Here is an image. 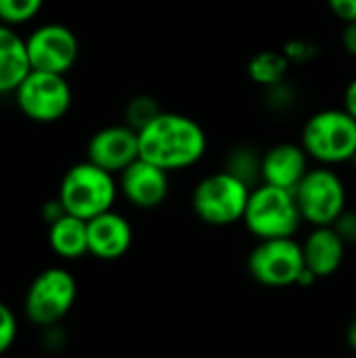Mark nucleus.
Returning <instances> with one entry per match:
<instances>
[{"instance_id": "1", "label": "nucleus", "mask_w": 356, "mask_h": 358, "mask_svg": "<svg viewBox=\"0 0 356 358\" xmlns=\"http://www.w3.org/2000/svg\"><path fill=\"white\" fill-rule=\"evenodd\" d=\"M208 149L204 126L183 113L162 111L151 124L138 130V155L166 172L195 166Z\"/></svg>"}, {"instance_id": "2", "label": "nucleus", "mask_w": 356, "mask_h": 358, "mask_svg": "<svg viewBox=\"0 0 356 358\" xmlns=\"http://www.w3.org/2000/svg\"><path fill=\"white\" fill-rule=\"evenodd\" d=\"M118 187L120 185L115 182L111 172L86 159L65 172L59 187V201L65 214L78 216L88 222L113 208Z\"/></svg>"}, {"instance_id": "3", "label": "nucleus", "mask_w": 356, "mask_h": 358, "mask_svg": "<svg viewBox=\"0 0 356 358\" xmlns=\"http://www.w3.org/2000/svg\"><path fill=\"white\" fill-rule=\"evenodd\" d=\"M300 145L311 159L321 166L353 162L356 155V120L346 109H323L313 113L304 128Z\"/></svg>"}, {"instance_id": "4", "label": "nucleus", "mask_w": 356, "mask_h": 358, "mask_svg": "<svg viewBox=\"0 0 356 358\" xmlns=\"http://www.w3.org/2000/svg\"><path fill=\"white\" fill-rule=\"evenodd\" d=\"M302 222L304 218L300 214L294 191L264 182L252 189L243 214V224L254 237L260 241L294 237Z\"/></svg>"}, {"instance_id": "5", "label": "nucleus", "mask_w": 356, "mask_h": 358, "mask_svg": "<svg viewBox=\"0 0 356 358\" xmlns=\"http://www.w3.org/2000/svg\"><path fill=\"white\" fill-rule=\"evenodd\" d=\"M250 185L229 170H220L201 178L193 191V212L195 216L210 227H229L243 220Z\"/></svg>"}, {"instance_id": "6", "label": "nucleus", "mask_w": 356, "mask_h": 358, "mask_svg": "<svg viewBox=\"0 0 356 358\" xmlns=\"http://www.w3.org/2000/svg\"><path fill=\"white\" fill-rule=\"evenodd\" d=\"M304 222L313 227H332L346 210V187L329 168H311L294 189Z\"/></svg>"}, {"instance_id": "7", "label": "nucleus", "mask_w": 356, "mask_h": 358, "mask_svg": "<svg viewBox=\"0 0 356 358\" xmlns=\"http://www.w3.org/2000/svg\"><path fill=\"white\" fill-rule=\"evenodd\" d=\"M21 113L38 124H52L67 115L71 107V88L61 73L31 69L15 90Z\"/></svg>"}, {"instance_id": "8", "label": "nucleus", "mask_w": 356, "mask_h": 358, "mask_svg": "<svg viewBox=\"0 0 356 358\" xmlns=\"http://www.w3.org/2000/svg\"><path fill=\"white\" fill-rule=\"evenodd\" d=\"M248 271L260 285L292 287L298 283V277L304 271L302 243L294 241V237L264 239L252 250L248 258Z\"/></svg>"}, {"instance_id": "9", "label": "nucleus", "mask_w": 356, "mask_h": 358, "mask_svg": "<svg viewBox=\"0 0 356 358\" xmlns=\"http://www.w3.org/2000/svg\"><path fill=\"white\" fill-rule=\"evenodd\" d=\"M78 285L65 268H48L40 273L25 296V313L36 325H52L61 321L73 306Z\"/></svg>"}, {"instance_id": "10", "label": "nucleus", "mask_w": 356, "mask_h": 358, "mask_svg": "<svg viewBox=\"0 0 356 358\" xmlns=\"http://www.w3.org/2000/svg\"><path fill=\"white\" fill-rule=\"evenodd\" d=\"M27 57L31 69L65 76L80 57V42L73 29L63 23H44L27 38Z\"/></svg>"}, {"instance_id": "11", "label": "nucleus", "mask_w": 356, "mask_h": 358, "mask_svg": "<svg viewBox=\"0 0 356 358\" xmlns=\"http://www.w3.org/2000/svg\"><path fill=\"white\" fill-rule=\"evenodd\" d=\"M88 162L97 164L99 168L120 174L124 172L132 162H136L138 155V132L132 130L128 124L118 126H105L92 134L88 141Z\"/></svg>"}, {"instance_id": "12", "label": "nucleus", "mask_w": 356, "mask_h": 358, "mask_svg": "<svg viewBox=\"0 0 356 358\" xmlns=\"http://www.w3.org/2000/svg\"><path fill=\"white\" fill-rule=\"evenodd\" d=\"M170 172L159 166L138 157L124 172H120V191L122 195L141 210H153L162 206L170 193Z\"/></svg>"}, {"instance_id": "13", "label": "nucleus", "mask_w": 356, "mask_h": 358, "mask_svg": "<svg viewBox=\"0 0 356 358\" xmlns=\"http://www.w3.org/2000/svg\"><path fill=\"white\" fill-rule=\"evenodd\" d=\"M308 153L302 145L296 143H279L273 145L260 162V180L264 185L281 187L294 191L300 180L311 170Z\"/></svg>"}, {"instance_id": "14", "label": "nucleus", "mask_w": 356, "mask_h": 358, "mask_svg": "<svg viewBox=\"0 0 356 358\" xmlns=\"http://www.w3.org/2000/svg\"><path fill=\"white\" fill-rule=\"evenodd\" d=\"M132 245V227L130 222L109 210L88 220V254L99 260H118Z\"/></svg>"}, {"instance_id": "15", "label": "nucleus", "mask_w": 356, "mask_h": 358, "mask_svg": "<svg viewBox=\"0 0 356 358\" xmlns=\"http://www.w3.org/2000/svg\"><path fill=\"white\" fill-rule=\"evenodd\" d=\"M304 266L319 279L332 277L344 262L346 243L334 227H315L302 243Z\"/></svg>"}, {"instance_id": "16", "label": "nucleus", "mask_w": 356, "mask_h": 358, "mask_svg": "<svg viewBox=\"0 0 356 358\" xmlns=\"http://www.w3.org/2000/svg\"><path fill=\"white\" fill-rule=\"evenodd\" d=\"M31 71L25 38L10 25L0 23V94L15 92L23 78Z\"/></svg>"}, {"instance_id": "17", "label": "nucleus", "mask_w": 356, "mask_h": 358, "mask_svg": "<svg viewBox=\"0 0 356 358\" xmlns=\"http://www.w3.org/2000/svg\"><path fill=\"white\" fill-rule=\"evenodd\" d=\"M48 241L57 256L67 260L82 258L84 254H88V222L78 216L63 214L61 218L50 222Z\"/></svg>"}, {"instance_id": "18", "label": "nucleus", "mask_w": 356, "mask_h": 358, "mask_svg": "<svg viewBox=\"0 0 356 358\" xmlns=\"http://www.w3.org/2000/svg\"><path fill=\"white\" fill-rule=\"evenodd\" d=\"M287 57L281 52H258L252 61H250V78L266 88H273L277 84H283V78L287 73Z\"/></svg>"}, {"instance_id": "19", "label": "nucleus", "mask_w": 356, "mask_h": 358, "mask_svg": "<svg viewBox=\"0 0 356 358\" xmlns=\"http://www.w3.org/2000/svg\"><path fill=\"white\" fill-rule=\"evenodd\" d=\"M44 6V0H0V23L23 25L31 21Z\"/></svg>"}, {"instance_id": "20", "label": "nucleus", "mask_w": 356, "mask_h": 358, "mask_svg": "<svg viewBox=\"0 0 356 358\" xmlns=\"http://www.w3.org/2000/svg\"><path fill=\"white\" fill-rule=\"evenodd\" d=\"M260 162H262V157H258L252 149L239 147L229 155L225 170H229L231 174H235L241 180H245L248 185H252V180L260 178Z\"/></svg>"}, {"instance_id": "21", "label": "nucleus", "mask_w": 356, "mask_h": 358, "mask_svg": "<svg viewBox=\"0 0 356 358\" xmlns=\"http://www.w3.org/2000/svg\"><path fill=\"white\" fill-rule=\"evenodd\" d=\"M159 113H162V109H159V105L155 103V99L141 94V96H134V99L128 103V107H126V124H128L132 130L138 132V130H143L147 124H151Z\"/></svg>"}, {"instance_id": "22", "label": "nucleus", "mask_w": 356, "mask_h": 358, "mask_svg": "<svg viewBox=\"0 0 356 358\" xmlns=\"http://www.w3.org/2000/svg\"><path fill=\"white\" fill-rule=\"evenodd\" d=\"M17 336V321L15 315L0 302V355L6 352Z\"/></svg>"}, {"instance_id": "23", "label": "nucleus", "mask_w": 356, "mask_h": 358, "mask_svg": "<svg viewBox=\"0 0 356 358\" xmlns=\"http://www.w3.org/2000/svg\"><path fill=\"white\" fill-rule=\"evenodd\" d=\"M336 229V233L342 237V241L346 245H353L356 243V212L353 210H344L342 216L332 224Z\"/></svg>"}, {"instance_id": "24", "label": "nucleus", "mask_w": 356, "mask_h": 358, "mask_svg": "<svg viewBox=\"0 0 356 358\" xmlns=\"http://www.w3.org/2000/svg\"><path fill=\"white\" fill-rule=\"evenodd\" d=\"M332 13L344 23L356 21V0H327Z\"/></svg>"}, {"instance_id": "25", "label": "nucleus", "mask_w": 356, "mask_h": 358, "mask_svg": "<svg viewBox=\"0 0 356 358\" xmlns=\"http://www.w3.org/2000/svg\"><path fill=\"white\" fill-rule=\"evenodd\" d=\"M317 50L313 48L311 50V44L308 42H302V40H296V42H290L287 46H285V57H287V61H306V59H311L313 55H315Z\"/></svg>"}, {"instance_id": "26", "label": "nucleus", "mask_w": 356, "mask_h": 358, "mask_svg": "<svg viewBox=\"0 0 356 358\" xmlns=\"http://www.w3.org/2000/svg\"><path fill=\"white\" fill-rule=\"evenodd\" d=\"M342 44H344V50L350 57H356V21L346 23L344 34H342Z\"/></svg>"}, {"instance_id": "27", "label": "nucleus", "mask_w": 356, "mask_h": 358, "mask_svg": "<svg viewBox=\"0 0 356 358\" xmlns=\"http://www.w3.org/2000/svg\"><path fill=\"white\" fill-rule=\"evenodd\" d=\"M344 109L356 120V78H353L344 90Z\"/></svg>"}, {"instance_id": "28", "label": "nucleus", "mask_w": 356, "mask_h": 358, "mask_svg": "<svg viewBox=\"0 0 356 358\" xmlns=\"http://www.w3.org/2000/svg\"><path fill=\"white\" fill-rule=\"evenodd\" d=\"M346 340H348V344H350V348H355L356 350V319L353 321V325L348 327V334H346Z\"/></svg>"}, {"instance_id": "29", "label": "nucleus", "mask_w": 356, "mask_h": 358, "mask_svg": "<svg viewBox=\"0 0 356 358\" xmlns=\"http://www.w3.org/2000/svg\"><path fill=\"white\" fill-rule=\"evenodd\" d=\"M353 166H355V170H356V155L353 157Z\"/></svg>"}]
</instances>
